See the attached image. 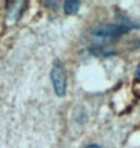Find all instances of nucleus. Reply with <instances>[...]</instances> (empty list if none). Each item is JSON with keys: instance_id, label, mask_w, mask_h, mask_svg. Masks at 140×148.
<instances>
[{"instance_id": "1", "label": "nucleus", "mask_w": 140, "mask_h": 148, "mask_svg": "<svg viewBox=\"0 0 140 148\" xmlns=\"http://www.w3.org/2000/svg\"><path fill=\"white\" fill-rule=\"evenodd\" d=\"M134 27H140V24L133 23L130 20H121V23H115V24H103L97 27L92 33L98 38H104V39H113L124 35V33L130 32Z\"/></svg>"}, {"instance_id": "2", "label": "nucleus", "mask_w": 140, "mask_h": 148, "mask_svg": "<svg viewBox=\"0 0 140 148\" xmlns=\"http://www.w3.org/2000/svg\"><path fill=\"white\" fill-rule=\"evenodd\" d=\"M51 82L54 86V92L56 95L63 97L66 92V74H65V68L60 62H54L51 68Z\"/></svg>"}, {"instance_id": "3", "label": "nucleus", "mask_w": 140, "mask_h": 148, "mask_svg": "<svg viewBox=\"0 0 140 148\" xmlns=\"http://www.w3.org/2000/svg\"><path fill=\"white\" fill-rule=\"evenodd\" d=\"M80 9V2H75V0H66L63 3V11L66 15H74L77 14Z\"/></svg>"}, {"instance_id": "4", "label": "nucleus", "mask_w": 140, "mask_h": 148, "mask_svg": "<svg viewBox=\"0 0 140 148\" xmlns=\"http://www.w3.org/2000/svg\"><path fill=\"white\" fill-rule=\"evenodd\" d=\"M86 148H103V147H99V145H97V144H92V145H88Z\"/></svg>"}, {"instance_id": "5", "label": "nucleus", "mask_w": 140, "mask_h": 148, "mask_svg": "<svg viewBox=\"0 0 140 148\" xmlns=\"http://www.w3.org/2000/svg\"><path fill=\"white\" fill-rule=\"evenodd\" d=\"M136 77L140 80V65H139V68H137V71H136Z\"/></svg>"}]
</instances>
